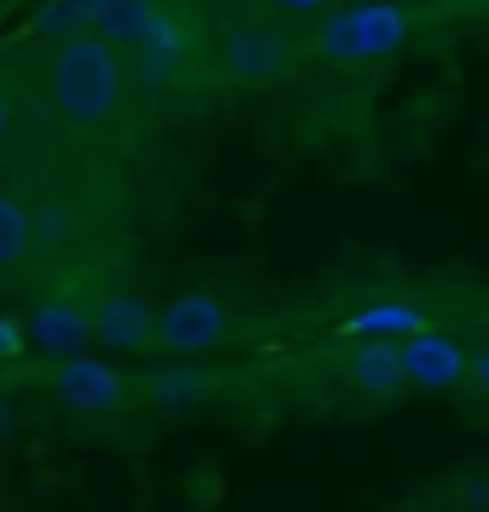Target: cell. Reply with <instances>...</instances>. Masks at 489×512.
<instances>
[{
    "label": "cell",
    "mask_w": 489,
    "mask_h": 512,
    "mask_svg": "<svg viewBox=\"0 0 489 512\" xmlns=\"http://www.w3.org/2000/svg\"><path fill=\"white\" fill-rule=\"evenodd\" d=\"M340 6H351V0H340Z\"/></svg>",
    "instance_id": "20"
},
{
    "label": "cell",
    "mask_w": 489,
    "mask_h": 512,
    "mask_svg": "<svg viewBox=\"0 0 489 512\" xmlns=\"http://www.w3.org/2000/svg\"><path fill=\"white\" fill-rule=\"evenodd\" d=\"M282 18H323L328 6H340V0H271Z\"/></svg>",
    "instance_id": "16"
},
{
    "label": "cell",
    "mask_w": 489,
    "mask_h": 512,
    "mask_svg": "<svg viewBox=\"0 0 489 512\" xmlns=\"http://www.w3.org/2000/svg\"><path fill=\"white\" fill-rule=\"evenodd\" d=\"M41 98L58 116V127L70 133H104L127 116V98H133V64L127 52L98 41L93 29H75L64 41H52L41 52Z\"/></svg>",
    "instance_id": "1"
},
{
    "label": "cell",
    "mask_w": 489,
    "mask_h": 512,
    "mask_svg": "<svg viewBox=\"0 0 489 512\" xmlns=\"http://www.w3.org/2000/svg\"><path fill=\"white\" fill-rule=\"evenodd\" d=\"M93 305L98 294L81 288V282H64V288H47L41 300L29 305V346L41 357H64V351H87L93 346Z\"/></svg>",
    "instance_id": "7"
},
{
    "label": "cell",
    "mask_w": 489,
    "mask_h": 512,
    "mask_svg": "<svg viewBox=\"0 0 489 512\" xmlns=\"http://www.w3.org/2000/svg\"><path fill=\"white\" fill-rule=\"evenodd\" d=\"M150 311L133 288H110L93 305V346L121 351V357H150Z\"/></svg>",
    "instance_id": "9"
},
{
    "label": "cell",
    "mask_w": 489,
    "mask_h": 512,
    "mask_svg": "<svg viewBox=\"0 0 489 512\" xmlns=\"http://www.w3.org/2000/svg\"><path fill=\"white\" fill-rule=\"evenodd\" d=\"M225 6H265V0H225Z\"/></svg>",
    "instance_id": "19"
},
{
    "label": "cell",
    "mask_w": 489,
    "mask_h": 512,
    "mask_svg": "<svg viewBox=\"0 0 489 512\" xmlns=\"http://www.w3.org/2000/svg\"><path fill=\"white\" fill-rule=\"evenodd\" d=\"M461 392H472L489 409V340L466 346V386H461Z\"/></svg>",
    "instance_id": "15"
},
{
    "label": "cell",
    "mask_w": 489,
    "mask_h": 512,
    "mask_svg": "<svg viewBox=\"0 0 489 512\" xmlns=\"http://www.w3.org/2000/svg\"><path fill=\"white\" fill-rule=\"evenodd\" d=\"M12 133H18V116H12V98L0 93V150L12 144Z\"/></svg>",
    "instance_id": "18"
},
{
    "label": "cell",
    "mask_w": 489,
    "mask_h": 512,
    "mask_svg": "<svg viewBox=\"0 0 489 512\" xmlns=\"http://www.w3.org/2000/svg\"><path fill=\"white\" fill-rule=\"evenodd\" d=\"M305 64V29H294L277 6H231L208 29L202 75L225 93L248 87H282Z\"/></svg>",
    "instance_id": "2"
},
{
    "label": "cell",
    "mask_w": 489,
    "mask_h": 512,
    "mask_svg": "<svg viewBox=\"0 0 489 512\" xmlns=\"http://www.w3.org/2000/svg\"><path fill=\"white\" fill-rule=\"evenodd\" d=\"M202 52H208V29L196 24L185 6L162 0L156 18H150V29H144V41L127 52L133 87H150V93L179 87V81H190V75L202 70Z\"/></svg>",
    "instance_id": "5"
},
{
    "label": "cell",
    "mask_w": 489,
    "mask_h": 512,
    "mask_svg": "<svg viewBox=\"0 0 489 512\" xmlns=\"http://www.w3.org/2000/svg\"><path fill=\"white\" fill-rule=\"evenodd\" d=\"M420 6L409 0H351V6H328L305 35V58H317L328 70H374L397 52L415 47L420 35Z\"/></svg>",
    "instance_id": "3"
},
{
    "label": "cell",
    "mask_w": 489,
    "mask_h": 512,
    "mask_svg": "<svg viewBox=\"0 0 489 512\" xmlns=\"http://www.w3.org/2000/svg\"><path fill=\"white\" fill-rule=\"evenodd\" d=\"M397 363H403V386L409 392H461L466 386V340L438 323L397 340Z\"/></svg>",
    "instance_id": "8"
},
{
    "label": "cell",
    "mask_w": 489,
    "mask_h": 512,
    "mask_svg": "<svg viewBox=\"0 0 489 512\" xmlns=\"http://www.w3.org/2000/svg\"><path fill=\"white\" fill-rule=\"evenodd\" d=\"M29 386L52 403V415L81 420V426L116 420V415H127V409L144 403V374L121 369L110 357H93V351H64V357L35 363L29 369Z\"/></svg>",
    "instance_id": "4"
},
{
    "label": "cell",
    "mask_w": 489,
    "mask_h": 512,
    "mask_svg": "<svg viewBox=\"0 0 489 512\" xmlns=\"http://www.w3.org/2000/svg\"><path fill=\"white\" fill-rule=\"evenodd\" d=\"M432 323V311L420 300H409V294H374V300H363L357 311H346L340 317V340H409L415 328Z\"/></svg>",
    "instance_id": "10"
},
{
    "label": "cell",
    "mask_w": 489,
    "mask_h": 512,
    "mask_svg": "<svg viewBox=\"0 0 489 512\" xmlns=\"http://www.w3.org/2000/svg\"><path fill=\"white\" fill-rule=\"evenodd\" d=\"M24 363H29V323L0 311V374L24 369Z\"/></svg>",
    "instance_id": "14"
},
{
    "label": "cell",
    "mask_w": 489,
    "mask_h": 512,
    "mask_svg": "<svg viewBox=\"0 0 489 512\" xmlns=\"http://www.w3.org/2000/svg\"><path fill=\"white\" fill-rule=\"evenodd\" d=\"M41 271V225L24 196L0 190V282H29Z\"/></svg>",
    "instance_id": "11"
},
{
    "label": "cell",
    "mask_w": 489,
    "mask_h": 512,
    "mask_svg": "<svg viewBox=\"0 0 489 512\" xmlns=\"http://www.w3.org/2000/svg\"><path fill=\"white\" fill-rule=\"evenodd\" d=\"M346 386L374 403L403 392V363H397L392 340H357V351H346Z\"/></svg>",
    "instance_id": "13"
},
{
    "label": "cell",
    "mask_w": 489,
    "mask_h": 512,
    "mask_svg": "<svg viewBox=\"0 0 489 512\" xmlns=\"http://www.w3.org/2000/svg\"><path fill=\"white\" fill-rule=\"evenodd\" d=\"M162 0H81V29H93L98 41L133 52L144 41V29L156 18Z\"/></svg>",
    "instance_id": "12"
},
{
    "label": "cell",
    "mask_w": 489,
    "mask_h": 512,
    "mask_svg": "<svg viewBox=\"0 0 489 512\" xmlns=\"http://www.w3.org/2000/svg\"><path fill=\"white\" fill-rule=\"evenodd\" d=\"M12 432H18V403H12V386L0 380V443L12 438Z\"/></svg>",
    "instance_id": "17"
},
{
    "label": "cell",
    "mask_w": 489,
    "mask_h": 512,
    "mask_svg": "<svg viewBox=\"0 0 489 512\" xmlns=\"http://www.w3.org/2000/svg\"><path fill=\"white\" fill-rule=\"evenodd\" d=\"M236 334L231 305L208 288H185L150 311V357H208Z\"/></svg>",
    "instance_id": "6"
}]
</instances>
